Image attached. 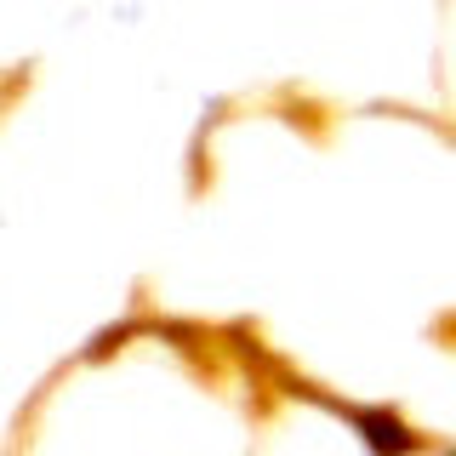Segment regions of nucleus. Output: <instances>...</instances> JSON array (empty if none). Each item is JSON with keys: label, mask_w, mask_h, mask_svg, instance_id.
Instances as JSON below:
<instances>
[{"label": "nucleus", "mask_w": 456, "mask_h": 456, "mask_svg": "<svg viewBox=\"0 0 456 456\" xmlns=\"http://www.w3.org/2000/svg\"><path fill=\"white\" fill-rule=\"evenodd\" d=\"M360 428H365L370 439H377V456H399V451L417 445V434H411V428H399L394 417H382V411H365Z\"/></svg>", "instance_id": "nucleus-1"}]
</instances>
